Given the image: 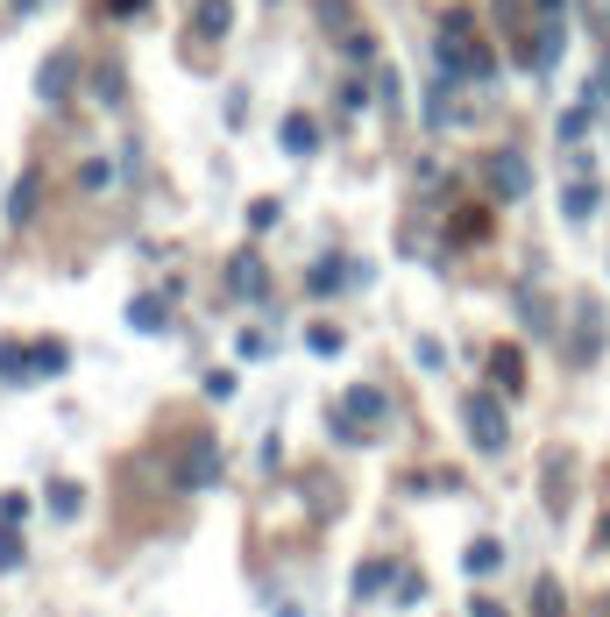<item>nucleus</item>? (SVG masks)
<instances>
[{
    "label": "nucleus",
    "mask_w": 610,
    "mask_h": 617,
    "mask_svg": "<svg viewBox=\"0 0 610 617\" xmlns=\"http://www.w3.org/2000/svg\"><path fill=\"white\" fill-rule=\"evenodd\" d=\"M440 79H490V50L476 43L469 15H447L440 22Z\"/></svg>",
    "instance_id": "obj_1"
},
{
    "label": "nucleus",
    "mask_w": 610,
    "mask_h": 617,
    "mask_svg": "<svg viewBox=\"0 0 610 617\" xmlns=\"http://www.w3.org/2000/svg\"><path fill=\"white\" fill-rule=\"evenodd\" d=\"M462 419H469V433H476V447H483V454H504V440H511V433H504L497 398H469V405H462Z\"/></svg>",
    "instance_id": "obj_2"
},
{
    "label": "nucleus",
    "mask_w": 610,
    "mask_h": 617,
    "mask_svg": "<svg viewBox=\"0 0 610 617\" xmlns=\"http://www.w3.org/2000/svg\"><path fill=\"white\" fill-rule=\"evenodd\" d=\"M213 469H220V454H213V440H192V454H185V469H178V483H185V490H206V483H213Z\"/></svg>",
    "instance_id": "obj_3"
},
{
    "label": "nucleus",
    "mask_w": 610,
    "mask_h": 617,
    "mask_svg": "<svg viewBox=\"0 0 610 617\" xmlns=\"http://www.w3.org/2000/svg\"><path fill=\"white\" fill-rule=\"evenodd\" d=\"M36 93H43V100H71V57H50V64H43Z\"/></svg>",
    "instance_id": "obj_4"
},
{
    "label": "nucleus",
    "mask_w": 610,
    "mask_h": 617,
    "mask_svg": "<svg viewBox=\"0 0 610 617\" xmlns=\"http://www.w3.org/2000/svg\"><path fill=\"white\" fill-rule=\"evenodd\" d=\"M284 149H291V157H313V149H320V128L305 121V114H291V121H284Z\"/></svg>",
    "instance_id": "obj_5"
},
{
    "label": "nucleus",
    "mask_w": 610,
    "mask_h": 617,
    "mask_svg": "<svg viewBox=\"0 0 610 617\" xmlns=\"http://www.w3.org/2000/svg\"><path fill=\"white\" fill-rule=\"evenodd\" d=\"M227 277H235L242 298H263V263L256 256H235V263H227Z\"/></svg>",
    "instance_id": "obj_6"
},
{
    "label": "nucleus",
    "mask_w": 610,
    "mask_h": 617,
    "mask_svg": "<svg viewBox=\"0 0 610 617\" xmlns=\"http://www.w3.org/2000/svg\"><path fill=\"white\" fill-rule=\"evenodd\" d=\"M490 178H497V192H504V199H518V192H525V164H518V157H497V164H490Z\"/></svg>",
    "instance_id": "obj_7"
},
{
    "label": "nucleus",
    "mask_w": 610,
    "mask_h": 617,
    "mask_svg": "<svg viewBox=\"0 0 610 617\" xmlns=\"http://www.w3.org/2000/svg\"><path fill=\"white\" fill-rule=\"evenodd\" d=\"M596 199H603L596 185H568V199H561V206H568V220H589V213H596Z\"/></svg>",
    "instance_id": "obj_8"
},
{
    "label": "nucleus",
    "mask_w": 610,
    "mask_h": 617,
    "mask_svg": "<svg viewBox=\"0 0 610 617\" xmlns=\"http://www.w3.org/2000/svg\"><path fill=\"white\" fill-rule=\"evenodd\" d=\"M128 320H135L142 334H157V327H164V305H157V298H135V305H128Z\"/></svg>",
    "instance_id": "obj_9"
},
{
    "label": "nucleus",
    "mask_w": 610,
    "mask_h": 617,
    "mask_svg": "<svg viewBox=\"0 0 610 617\" xmlns=\"http://www.w3.org/2000/svg\"><path fill=\"white\" fill-rule=\"evenodd\" d=\"M504 561V547H497V539H476V547H469V575H490Z\"/></svg>",
    "instance_id": "obj_10"
},
{
    "label": "nucleus",
    "mask_w": 610,
    "mask_h": 617,
    "mask_svg": "<svg viewBox=\"0 0 610 617\" xmlns=\"http://www.w3.org/2000/svg\"><path fill=\"white\" fill-rule=\"evenodd\" d=\"M532 603H540L532 617H561V582H554V575H540V589H532Z\"/></svg>",
    "instance_id": "obj_11"
},
{
    "label": "nucleus",
    "mask_w": 610,
    "mask_h": 617,
    "mask_svg": "<svg viewBox=\"0 0 610 617\" xmlns=\"http://www.w3.org/2000/svg\"><path fill=\"white\" fill-rule=\"evenodd\" d=\"M50 511L57 518H79V483H50Z\"/></svg>",
    "instance_id": "obj_12"
},
{
    "label": "nucleus",
    "mask_w": 610,
    "mask_h": 617,
    "mask_svg": "<svg viewBox=\"0 0 610 617\" xmlns=\"http://www.w3.org/2000/svg\"><path fill=\"white\" fill-rule=\"evenodd\" d=\"M227 22H235V15H227V0H206V8H199V36H220Z\"/></svg>",
    "instance_id": "obj_13"
},
{
    "label": "nucleus",
    "mask_w": 610,
    "mask_h": 617,
    "mask_svg": "<svg viewBox=\"0 0 610 617\" xmlns=\"http://www.w3.org/2000/svg\"><path fill=\"white\" fill-rule=\"evenodd\" d=\"M8 213H15V220H29V213H36V178H22V185H15V199H8Z\"/></svg>",
    "instance_id": "obj_14"
},
{
    "label": "nucleus",
    "mask_w": 610,
    "mask_h": 617,
    "mask_svg": "<svg viewBox=\"0 0 610 617\" xmlns=\"http://www.w3.org/2000/svg\"><path fill=\"white\" fill-rule=\"evenodd\" d=\"M29 369H36V362H22V348H0V376H15V383H22Z\"/></svg>",
    "instance_id": "obj_15"
},
{
    "label": "nucleus",
    "mask_w": 610,
    "mask_h": 617,
    "mask_svg": "<svg viewBox=\"0 0 610 617\" xmlns=\"http://www.w3.org/2000/svg\"><path fill=\"white\" fill-rule=\"evenodd\" d=\"M490 369H497V383H504V391H518V355H511V348H504Z\"/></svg>",
    "instance_id": "obj_16"
},
{
    "label": "nucleus",
    "mask_w": 610,
    "mask_h": 617,
    "mask_svg": "<svg viewBox=\"0 0 610 617\" xmlns=\"http://www.w3.org/2000/svg\"><path fill=\"white\" fill-rule=\"evenodd\" d=\"M0 568H22V539L15 532H0Z\"/></svg>",
    "instance_id": "obj_17"
},
{
    "label": "nucleus",
    "mask_w": 610,
    "mask_h": 617,
    "mask_svg": "<svg viewBox=\"0 0 610 617\" xmlns=\"http://www.w3.org/2000/svg\"><path fill=\"white\" fill-rule=\"evenodd\" d=\"M313 355H341V334L334 327H313Z\"/></svg>",
    "instance_id": "obj_18"
},
{
    "label": "nucleus",
    "mask_w": 610,
    "mask_h": 617,
    "mask_svg": "<svg viewBox=\"0 0 610 617\" xmlns=\"http://www.w3.org/2000/svg\"><path fill=\"white\" fill-rule=\"evenodd\" d=\"M469 617H504V603H469Z\"/></svg>",
    "instance_id": "obj_19"
},
{
    "label": "nucleus",
    "mask_w": 610,
    "mask_h": 617,
    "mask_svg": "<svg viewBox=\"0 0 610 617\" xmlns=\"http://www.w3.org/2000/svg\"><path fill=\"white\" fill-rule=\"evenodd\" d=\"M135 8H142V0H114V15H135Z\"/></svg>",
    "instance_id": "obj_20"
}]
</instances>
